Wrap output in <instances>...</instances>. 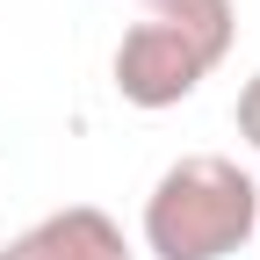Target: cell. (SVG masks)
I'll return each mask as SVG.
<instances>
[{
    "label": "cell",
    "mask_w": 260,
    "mask_h": 260,
    "mask_svg": "<svg viewBox=\"0 0 260 260\" xmlns=\"http://www.w3.org/2000/svg\"><path fill=\"white\" fill-rule=\"evenodd\" d=\"M0 260H130V239H123V224L109 210L73 203V210L37 217L22 239H8Z\"/></svg>",
    "instance_id": "obj_3"
},
{
    "label": "cell",
    "mask_w": 260,
    "mask_h": 260,
    "mask_svg": "<svg viewBox=\"0 0 260 260\" xmlns=\"http://www.w3.org/2000/svg\"><path fill=\"white\" fill-rule=\"evenodd\" d=\"M232 0H145L116 44V94L130 109H174L232 58Z\"/></svg>",
    "instance_id": "obj_1"
},
{
    "label": "cell",
    "mask_w": 260,
    "mask_h": 260,
    "mask_svg": "<svg viewBox=\"0 0 260 260\" xmlns=\"http://www.w3.org/2000/svg\"><path fill=\"white\" fill-rule=\"evenodd\" d=\"M253 224H260V188L224 152L174 159L145 195V253L152 260H224L253 239Z\"/></svg>",
    "instance_id": "obj_2"
},
{
    "label": "cell",
    "mask_w": 260,
    "mask_h": 260,
    "mask_svg": "<svg viewBox=\"0 0 260 260\" xmlns=\"http://www.w3.org/2000/svg\"><path fill=\"white\" fill-rule=\"evenodd\" d=\"M232 116H239V138H246V145L260 152V73H253V80L239 87V109H232Z\"/></svg>",
    "instance_id": "obj_4"
}]
</instances>
